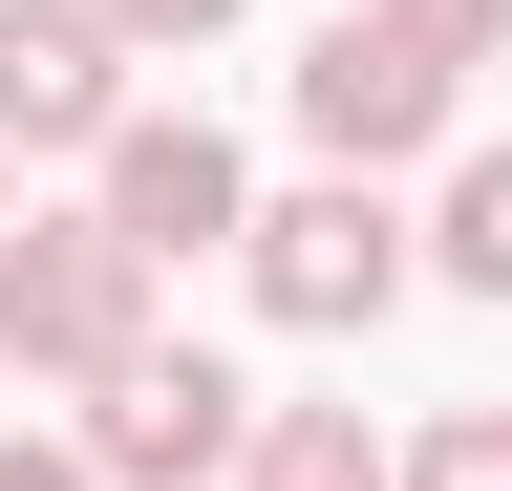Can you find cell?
Returning <instances> with one entry per match:
<instances>
[{
    "label": "cell",
    "mask_w": 512,
    "mask_h": 491,
    "mask_svg": "<svg viewBox=\"0 0 512 491\" xmlns=\"http://www.w3.org/2000/svg\"><path fill=\"white\" fill-rule=\"evenodd\" d=\"M427 278L512 299V150H448V193H427Z\"/></svg>",
    "instance_id": "cell-8"
},
{
    "label": "cell",
    "mask_w": 512,
    "mask_h": 491,
    "mask_svg": "<svg viewBox=\"0 0 512 491\" xmlns=\"http://www.w3.org/2000/svg\"><path fill=\"white\" fill-rule=\"evenodd\" d=\"M86 470L107 491H214V470H256V385L214 342H150L128 385H86Z\"/></svg>",
    "instance_id": "cell-3"
},
{
    "label": "cell",
    "mask_w": 512,
    "mask_h": 491,
    "mask_svg": "<svg viewBox=\"0 0 512 491\" xmlns=\"http://www.w3.org/2000/svg\"><path fill=\"white\" fill-rule=\"evenodd\" d=\"M0 150H128V22L107 0H0Z\"/></svg>",
    "instance_id": "cell-5"
},
{
    "label": "cell",
    "mask_w": 512,
    "mask_h": 491,
    "mask_svg": "<svg viewBox=\"0 0 512 491\" xmlns=\"http://www.w3.org/2000/svg\"><path fill=\"white\" fill-rule=\"evenodd\" d=\"M384 22H406V43H427V65H448V86H470V65H491V43H512V0H384Z\"/></svg>",
    "instance_id": "cell-10"
},
{
    "label": "cell",
    "mask_w": 512,
    "mask_h": 491,
    "mask_svg": "<svg viewBox=\"0 0 512 491\" xmlns=\"http://www.w3.org/2000/svg\"><path fill=\"white\" fill-rule=\"evenodd\" d=\"M107 22H128V43H214L235 0H107Z\"/></svg>",
    "instance_id": "cell-12"
},
{
    "label": "cell",
    "mask_w": 512,
    "mask_h": 491,
    "mask_svg": "<svg viewBox=\"0 0 512 491\" xmlns=\"http://www.w3.org/2000/svg\"><path fill=\"white\" fill-rule=\"evenodd\" d=\"M235 278H256V321H299V342H363L384 299L427 278V235L384 214V171H320V193H278L235 235Z\"/></svg>",
    "instance_id": "cell-2"
},
{
    "label": "cell",
    "mask_w": 512,
    "mask_h": 491,
    "mask_svg": "<svg viewBox=\"0 0 512 491\" xmlns=\"http://www.w3.org/2000/svg\"><path fill=\"white\" fill-rule=\"evenodd\" d=\"M406 491H512V406H448L427 449H406Z\"/></svg>",
    "instance_id": "cell-9"
},
{
    "label": "cell",
    "mask_w": 512,
    "mask_h": 491,
    "mask_svg": "<svg viewBox=\"0 0 512 491\" xmlns=\"http://www.w3.org/2000/svg\"><path fill=\"white\" fill-rule=\"evenodd\" d=\"M86 214L128 257H214V235H256V171H235V129H192V107H128V150L86 171Z\"/></svg>",
    "instance_id": "cell-6"
},
{
    "label": "cell",
    "mask_w": 512,
    "mask_h": 491,
    "mask_svg": "<svg viewBox=\"0 0 512 491\" xmlns=\"http://www.w3.org/2000/svg\"><path fill=\"white\" fill-rule=\"evenodd\" d=\"M235 491H406V470L363 449V406H256V470Z\"/></svg>",
    "instance_id": "cell-7"
},
{
    "label": "cell",
    "mask_w": 512,
    "mask_h": 491,
    "mask_svg": "<svg viewBox=\"0 0 512 491\" xmlns=\"http://www.w3.org/2000/svg\"><path fill=\"white\" fill-rule=\"evenodd\" d=\"M0 491H107L86 449H43V427H0Z\"/></svg>",
    "instance_id": "cell-11"
},
{
    "label": "cell",
    "mask_w": 512,
    "mask_h": 491,
    "mask_svg": "<svg viewBox=\"0 0 512 491\" xmlns=\"http://www.w3.org/2000/svg\"><path fill=\"white\" fill-rule=\"evenodd\" d=\"M299 150H320V171H406V150H448V65L384 22V0L299 43Z\"/></svg>",
    "instance_id": "cell-4"
},
{
    "label": "cell",
    "mask_w": 512,
    "mask_h": 491,
    "mask_svg": "<svg viewBox=\"0 0 512 491\" xmlns=\"http://www.w3.org/2000/svg\"><path fill=\"white\" fill-rule=\"evenodd\" d=\"M0 235H22V150H0Z\"/></svg>",
    "instance_id": "cell-13"
},
{
    "label": "cell",
    "mask_w": 512,
    "mask_h": 491,
    "mask_svg": "<svg viewBox=\"0 0 512 491\" xmlns=\"http://www.w3.org/2000/svg\"><path fill=\"white\" fill-rule=\"evenodd\" d=\"M150 278L171 257H128L107 214H22L0 235V363L22 385H128L150 363Z\"/></svg>",
    "instance_id": "cell-1"
}]
</instances>
